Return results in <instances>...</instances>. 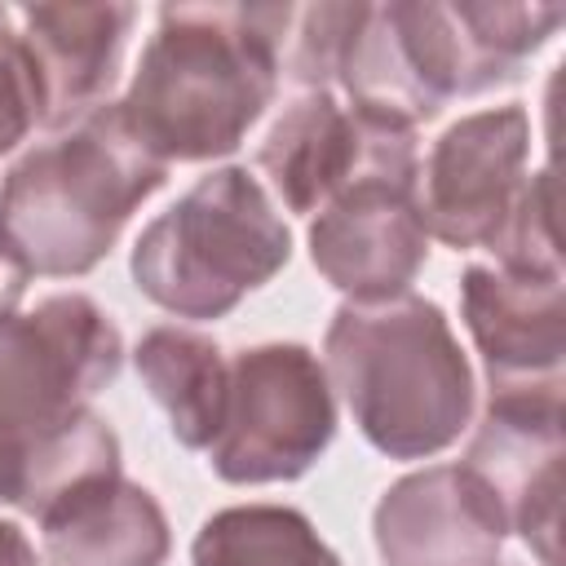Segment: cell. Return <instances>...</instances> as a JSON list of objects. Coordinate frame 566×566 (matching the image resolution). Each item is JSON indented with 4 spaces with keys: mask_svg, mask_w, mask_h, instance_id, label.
<instances>
[{
    "mask_svg": "<svg viewBox=\"0 0 566 566\" xmlns=\"http://www.w3.org/2000/svg\"><path fill=\"white\" fill-rule=\"evenodd\" d=\"M292 4H164L119 97L137 142L172 164L243 146L283 75Z\"/></svg>",
    "mask_w": 566,
    "mask_h": 566,
    "instance_id": "obj_1",
    "label": "cell"
},
{
    "mask_svg": "<svg viewBox=\"0 0 566 566\" xmlns=\"http://www.w3.org/2000/svg\"><path fill=\"white\" fill-rule=\"evenodd\" d=\"M168 181L119 102L49 124L0 186V261L18 279H75L106 261L133 212Z\"/></svg>",
    "mask_w": 566,
    "mask_h": 566,
    "instance_id": "obj_2",
    "label": "cell"
},
{
    "mask_svg": "<svg viewBox=\"0 0 566 566\" xmlns=\"http://www.w3.org/2000/svg\"><path fill=\"white\" fill-rule=\"evenodd\" d=\"M323 367L358 433L389 460H429L473 416V367L429 296L345 301L323 336Z\"/></svg>",
    "mask_w": 566,
    "mask_h": 566,
    "instance_id": "obj_3",
    "label": "cell"
},
{
    "mask_svg": "<svg viewBox=\"0 0 566 566\" xmlns=\"http://www.w3.org/2000/svg\"><path fill=\"white\" fill-rule=\"evenodd\" d=\"M292 261V230L261 177L239 164L203 172L133 243L137 292L164 314L208 323L226 318L248 292L265 287Z\"/></svg>",
    "mask_w": 566,
    "mask_h": 566,
    "instance_id": "obj_4",
    "label": "cell"
},
{
    "mask_svg": "<svg viewBox=\"0 0 566 566\" xmlns=\"http://www.w3.org/2000/svg\"><path fill=\"white\" fill-rule=\"evenodd\" d=\"M124 367L115 318L84 292L0 301V486L9 460L88 411Z\"/></svg>",
    "mask_w": 566,
    "mask_h": 566,
    "instance_id": "obj_5",
    "label": "cell"
},
{
    "mask_svg": "<svg viewBox=\"0 0 566 566\" xmlns=\"http://www.w3.org/2000/svg\"><path fill=\"white\" fill-rule=\"evenodd\" d=\"M336 438V398L323 358L301 340L239 349L226 376L221 429L208 464L230 486L305 478Z\"/></svg>",
    "mask_w": 566,
    "mask_h": 566,
    "instance_id": "obj_6",
    "label": "cell"
},
{
    "mask_svg": "<svg viewBox=\"0 0 566 566\" xmlns=\"http://www.w3.org/2000/svg\"><path fill=\"white\" fill-rule=\"evenodd\" d=\"M256 168L287 212L314 217L358 177L420 181V150L411 124L371 106H340L332 88H310L270 124Z\"/></svg>",
    "mask_w": 566,
    "mask_h": 566,
    "instance_id": "obj_7",
    "label": "cell"
},
{
    "mask_svg": "<svg viewBox=\"0 0 566 566\" xmlns=\"http://www.w3.org/2000/svg\"><path fill=\"white\" fill-rule=\"evenodd\" d=\"M566 380L491 389L464 464L500 495L509 531L539 557L562 566V460H566Z\"/></svg>",
    "mask_w": 566,
    "mask_h": 566,
    "instance_id": "obj_8",
    "label": "cell"
},
{
    "mask_svg": "<svg viewBox=\"0 0 566 566\" xmlns=\"http://www.w3.org/2000/svg\"><path fill=\"white\" fill-rule=\"evenodd\" d=\"M526 155L531 119L517 102L473 111L447 124L416 186L424 230L455 252H491L526 186Z\"/></svg>",
    "mask_w": 566,
    "mask_h": 566,
    "instance_id": "obj_9",
    "label": "cell"
},
{
    "mask_svg": "<svg viewBox=\"0 0 566 566\" xmlns=\"http://www.w3.org/2000/svg\"><path fill=\"white\" fill-rule=\"evenodd\" d=\"M420 181L358 177L310 221L314 270L354 305L402 296L429 261Z\"/></svg>",
    "mask_w": 566,
    "mask_h": 566,
    "instance_id": "obj_10",
    "label": "cell"
},
{
    "mask_svg": "<svg viewBox=\"0 0 566 566\" xmlns=\"http://www.w3.org/2000/svg\"><path fill=\"white\" fill-rule=\"evenodd\" d=\"M371 539L385 566H495L509 513L464 460L424 464L376 500Z\"/></svg>",
    "mask_w": 566,
    "mask_h": 566,
    "instance_id": "obj_11",
    "label": "cell"
},
{
    "mask_svg": "<svg viewBox=\"0 0 566 566\" xmlns=\"http://www.w3.org/2000/svg\"><path fill=\"white\" fill-rule=\"evenodd\" d=\"M460 314L482 354L491 389L562 380L566 363V287L517 279L495 265L460 274Z\"/></svg>",
    "mask_w": 566,
    "mask_h": 566,
    "instance_id": "obj_12",
    "label": "cell"
},
{
    "mask_svg": "<svg viewBox=\"0 0 566 566\" xmlns=\"http://www.w3.org/2000/svg\"><path fill=\"white\" fill-rule=\"evenodd\" d=\"M22 40L35 57L49 124L102 106L119 80L124 44L137 22L133 4L88 0V4H27L13 13Z\"/></svg>",
    "mask_w": 566,
    "mask_h": 566,
    "instance_id": "obj_13",
    "label": "cell"
},
{
    "mask_svg": "<svg viewBox=\"0 0 566 566\" xmlns=\"http://www.w3.org/2000/svg\"><path fill=\"white\" fill-rule=\"evenodd\" d=\"M44 566H164L172 548L159 500L124 478H97L40 517Z\"/></svg>",
    "mask_w": 566,
    "mask_h": 566,
    "instance_id": "obj_14",
    "label": "cell"
},
{
    "mask_svg": "<svg viewBox=\"0 0 566 566\" xmlns=\"http://www.w3.org/2000/svg\"><path fill=\"white\" fill-rule=\"evenodd\" d=\"M133 367L155 407L168 416L172 438L190 451H208L226 411L230 358L221 354V345L195 327L159 323L137 340Z\"/></svg>",
    "mask_w": 566,
    "mask_h": 566,
    "instance_id": "obj_15",
    "label": "cell"
},
{
    "mask_svg": "<svg viewBox=\"0 0 566 566\" xmlns=\"http://www.w3.org/2000/svg\"><path fill=\"white\" fill-rule=\"evenodd\" d=\"M195 566H340L332 544L301 509L230 504L217 509L190 544Z\"/></svg>",
    "mask_w": 566,
    "mask_h": 566,
    "instance_id": "obj_16",
    "label": "cell"
},
{
    "mask_svg": "<svg viewBox=\"0 0 566 566\" xmlns=\"http://www.w3.org/2000/svg\"><path fill=\"white\" fill-rule=\"evenodd\" d=\"M451 18L469 57L473 97L522 80V66L557 35L566 22L562 4H522V0H455Z\"/></svg>",
    "mask_w": 566,
    "mask_h": 566,
    "instance_id": "obj_17",
    "label": "cell"
},
{
    "mask_svg": "<svg viewBox=\"0 0 566 566\" xmlns=\"http://www.w3.org/2000/svg\"><path fill=\"white\" fill-rule=\"evenodd\" d=\"M495 270L517 279H548L562 283V252H557V181L548 168L531 172L504 230L491 243Z\"/></svg>",
    "mask_w": 566,
    "mask_h": 566,
    "instance_id": "obj_18",
    "label": "cell"
},
{
    "mask_svg": "<svg viewBox=\"0 0 566 566\" xmlns=\"http://www.w3.org/2000/svg\"><path fill=\"white\" fill-rule=\"evenodd\" d=\"M367 4H310V9H296V35L283 53V71L287 80H296L305 93L310 88H327L336 84V71H340V57L363 22Z\"/></svg>",
    "mask_w": 566,
    "mask_h": 566,
    "instance_id": "obj_19",
    "label": "cell"
},
{
    "mask_svg": "<svg viewBox=\"0 0 566 566\" xmlns=\"http://www.w3.org/2000/svg\"><path fill=\"white\" fill-rule=\"evenodd\" d=\"M35 124H49L44 84L22 31L13 27V13L0 9V155L18 150Z\"/></svg>",
    "mask_w": 566,
    "mask_h": 566,
    "instance_id": "obj_20",
    "label": "cell"
},
{
    "mask_svg": "<svg viewBox=\"0 0 566 566\" xmlns=\"http://www.w3.org/2000/svg\"><path fill=\"white\" fill-rule=\"evenodd\" d=\"M0 566H40L35 544L27 539V531L9 517H0Z\"/></svg>",
    "mask_w": 566,
    "mask_h": 566,
    "instance_id": "obj_21",
    "label": "cell"
}]
</instances>
